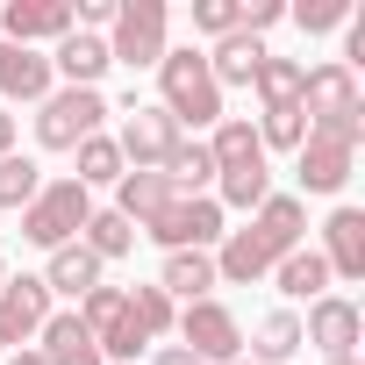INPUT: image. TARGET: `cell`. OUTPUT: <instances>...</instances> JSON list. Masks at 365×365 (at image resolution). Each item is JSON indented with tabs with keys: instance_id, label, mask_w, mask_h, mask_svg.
<instances>
[{
	"instance_id": "7402d4cb",
	"label": "cell",
	"mask_w": 365,
	"mask_h": 365,
	"mask_svg": "<svg viewBox=\"0 0 365 365\" xmlns=\"http://www.w3.org/2000/svg\"><path fill=\"white\" fill-rule=\"evenodd\" d=\"M208 287H215V258H208V251H165L158 294H172V301H208Z\"/></svg>"
},
{
	"instance_id": "ba28073f",
	"label": "cell",
	"mask_w": 365,
	"mask_h": 365,
	"mask_svg": "<svg viewBox=\"0 0 365 365\" xmlns=\"http://www.w3.org/2000/svg\"><path fill=\"white\" fill-rule=\"evenodd\" d=\"M172 143H179V122H172L165 108H143V101L122 108V136H115V150H122L129 172H158V165L172 158Z\"/></svg>"
},
{
	"instance_id": "8992f818",
	"label": "cell",
	"mask_w": 365,
	"mask_h": 365,
	"mask_svg": "<svg viewBox=\"0 0 365 365\" xmlns=\"http://www.w3.org/2000/svg\"><path fill=\"white\" fill-rule=\"evenodd\" d=\"M165 29H172V8H165V0H122V8H115V29H108V58L129 65V72H143V65L158 72V58L172 51Z\"/></svg>"
},
{
	"instance_id": "6da1fadb",
	"label": "cell",
	"mask_w": 365,
	"mask_h": 365,
	"mask_svg": "<svg viewBox=\"0 0 365 365\" xmlns=\"http://www.w3.org/2000/svg\"><path fill=\"white\" fill-rule=\"evenodd\" d=\"M301 115H308V136H329L344 150L365 143V101H358V79L344 65H315L301 72Z\"/></svg>"
},
{
	"instance_id": "3957f363",
	"label": "cell",
	"mask_w": 365,
	"mask_h": 365,
	"mask_svg": "<svg viewBox=\"0 0 365 365\" xmlns=\"http://www.w3.org/2000/svg\"><path fill=\"white\" fill-rule=\"evenodd\" d=\"M86 215H93V194L79 187V179H43V194L22 208V237L36 251H65V244H79Z\"/></svg>"
},
{
	"instance_id": "d6986e66",
	"label": "cell",
	"mask_w": 365,
	"mask_h": 365,
	"mask_svg": "<svg viewBox=\"0 0 365 365\" xmlns=\"http://www.w3.org/2000/svg\"><path fill=\"white\" fill-rule=\"evenodd\" d=\"M208 158H215V179H222V172H251V165H265L258 129H251L244 115H222V122L208 129Z\"/></svg>"
},
{
	"instance_id": "2e32d148",
	"label": "cell",
	"mask_w": 365,
	"mask_h": 365,
	"mask_svg": "<svg viewBox=\"0 0 365 365\" xmlns=\"http://www.w3.org/2000/svg\"><path fill=\"white\" fill-rule=\"evenodd\" d=\"M115 58H108V36H86V29H72V36H58L51 43V72L65 79V86H101V72H108Z\"/></svg>"
},
{
	"instance_id": "cb8c5ba5",
	"label": "cell",
	"mask_w": 365,
	"mask_h": 365,
	"mask_svg": "<svg viewBox=\"0 0 365 365\" xmlns=\"http://www.w3.org/2000/svg\"><path fill=\"white\" fill-rule=\"evenodd\" d=\"M294 351H301V315L294 308H272L258 322V336H251V365H287Z\"/></svg>"
},
{
	"instance_id": "603a6c76",
	"label": "cell",
	"mask_w": 365,
	"mask_h": 365,
	"mask_svg": "<svg viewBox=\"0 0 365 365\" xmlns=\"http://www.w3.org/2000/svg\"><path fill=\"white\" fill-rule=\"evenodd\" d=\"M272 279H279L287 301H322V294H329V265H322V251H308V244L287 251V258L272 265Z\"/></svg>"
},
{
	"instance_id": "44dd1931",
	"label": "cell",
	"mask_w": 365,
	"mask_h": 365,
	"mask_svg": "<svg viewBox=\"0 0 365 365\" xmlns=\"http://www.w3.org/2000/svg\"><path fill=\"white\" fill-rule=\"evenodd\" d=\"M51 294H72V301H86L93 287H101V258L86 251V244H65V251H51V265L36 272Z\"/></svg>"
},
{
	"instance_id": "e0dca14e",
	"label": "cell",
	"mask_w": 365,
	"mask_h": 365,
	"mask_svg": "<svg viewBox=\"0 0 365 365\" xmlns=\"http://www.w3.org/2000/svg\"><path fill=\"white\" fill-rule=\"evenodd\" d=\"M201 58H208V79H215V86H251V72H258L272 51H265V36L230 29V36H215V51H201Z\"/></svg>"
},
{
	"instance_id": "9a60e30c",
	"label": "cell",
	"mask_w": 365,
	"mask_h": 365,
	"mask_svg": "<svg viewBox=\"0 0 365 365\" xmlns=\"http://www.w3.org/2000/svg\"><path fill=\"white\" fill-rule=\"evenodd\" d=\"M322 265H329V279H365V215L358 208H336L322 222Z\"/></svg>"
},
{
	"instance_id": "ffe728a7",
	"label": "cell",
	"mask_w": 365,
	"mask_h": 365,
	"mask_svg": "<svg viewBox=\"0 0 365 365\" xmlns=\"http://www.w3.org/2000/svg\"><path fill=\"white\" fill-rule=\"evenodd\" d=\"M165 201H179L165 172H122V179H115V215H122V222H136V230H143Z\"/></svg>"
},
{
	"instance_id": "f35d334b",
	"label": "cell",
	"mask_w": 365,
	"mask_h": 365,
	"mask_svg": "<svg viewBox=\"0 0 365 365\" xmlns=\"http://www.w3.org/2000/svg\"><path fill=\"white\" fill-rule=\"evenodd\" d=\"M322 365H358V358H322Z\"/></svg>"
},
{
	"instance_id": "52a82bcc",
	"label": "cell",
	"mask_w": 365,
	"mask_h": 365,
	"mask_svg": "<svg viewBox=\"0 0 365 365\" xmlns=\"http://www.w3.org/2000/svg\"><path fill=\"white\" fill-rule=\"evenodd\" d=\"M172 329H179V344H187L201 365H237V358H244V322H237L215 294H208V301H187Z\"/></svg>"
},
{
	"instance_id": "d590c367",
	"label": "cell",
	"mask_w": 365,
	"mask_h": 365,
	"mask_svg": "<svg viewBox=\"0 0 365 365\" xmlns=\"http://www.w3.org/2000/svg\"><path fill=\"white\" fill-rule=\"evenodd\" d=\"M150 365H201L187 344H165V351H150Z\"/></svg>"
},
{
	"instance_id": "1f68e13d",
	"label": "cell",
	"mask_w": 365,
	"mask_h": 365,
	"mask_svg": "<svg viewBox=\"0 0 365 365\" xmlns=\"http://www.w3.org/2000/svg\"><path fill=\"white\" fill-rule=\"evenodd\" d=\"M129 315H136V329H143V336H165V329L179 322L172 294H158V287H136V294H129Z\"/></svg>"
},
{
	"instance_id": "f1b7e54d",
	"label": "cell",
	"mask_w": 365,
	"mask_h": 365,
	"mask_svg": "<svg viewBox=\"0 0 365 365\" xmlns=\"http://www.w3.org/2000/svg\"><path fill=\"white\" fill-rule=\"evenodd\" d=\"M43 194V165L36 158H0V208H29Z\"/></svg>"
},
{
	"instance_id": "ab89813d",
	"label": "cell",
	"mask_w": 365,
	"mask_h": 365,
	"mask_svg": "<svg viewBox=\"0 0 365 365\" xmlns=\"http://www.w3.org/2000/svg\"><path fill=\"white\" fill-rule=\"evenodd\" d=\"M0 279H8V258H0Z\"/></svg>"
},
{
	"instance_id": "277c9868",
	"label": "cell",
	"mask_w": 365,
	"mask_h": 365,
	"mask_svg": "<svg viewBox=\"0 0 365 365\" xmlns=\"http://www.w3.org/2000/svg\"><path fill=\"white\" fill-rule=\"evenodd\" d=\"M101 122H108V93L101 86H58L36 108V143L43 150H79L86 136H101Z\"/></svg>"
},
{
	"instance_id": "484cf974",
	"label": "cell",
	"mask_w": 365,
	"mask_h": 365,
	"mask_svg": "<svg viewBox=\"0 0 365 365\" xmlns=\"http://www.w3.org/2000/svg\"><path fill=\"white\" fill-rule=\"evenodd\" d=\"M79 244H86L101 265H108V258H129V251H136V222H122L115 208H93L86 230H79Z\"/></svg>"
},
{
	"instance_id": "7c38bea8",
	"label": "cell",
	"mask_w": 365,
	"mask_h": 365,
	"mask_svg": "<svg viewBox=\"0 0 365 365\" xmlns=\"http://www.w3.org/2000/svg\"><path fill=\"white\" fill-rule=\"evenodd\" d=\"M351 165H358V150H344V143H329V136H308V143L294 150L301 194H344V187H351Z\"/></svg>"
},
{
	"instance_id": "4dcf8cb0",
	"label": "cell",
	"mask_w": 365,
	"mask_h": 365,
	"mask_svg": "<svg viewBox=\"0 0 365 365\" xmlns=\"http://www.w3.org/2000/svg\"><path fill=\"white\" fill-rule=\"evenodd\" d=\"M301 143H308V115H301V108H265L258 150H301Z\"/></svg>"
},
{
	"instance_id": "4316f807",
	"label": "cell",
	"mask_w": 365,
	"mask_h": 365,
	"mask_svg": "<svg viewBox=\"0 0 365 365\" xmlns=\"http://www.w3.org/2000/svg\"><path fill=\"white\" fill-rule=\"evenodd\" d=\"M72 158H79V172H72V179H79V187H86V194H93V187H115V179H122V172H129V165H122V150H115V136H108V129H101V136H86V143H79V150H72Z\"/></svg>"
},
{
	"instance_id": "60d3db41",
	"label": "cell",
	"mask_w": 365,
	"mask_h": 365,
	"mask_svg": "<svg viewBox=\"0 0 365 365\" xmlns=\"http://www.w3.org/2000/svg\"><path fill=\"white\" fill-rule=\"evenodd\" d=\"M237 365H251V358H237Z\"/></svg>"
},
{
	"instance_id": "74e56055",
	"label": "cell",
	"mask_w": 365,
	"mask_h": 365,
	"mask_svg": "<svg viewBox=\"0 0 365 365\" xmlns=\"http://www.w3.org/2000/svg\"><path fill=\"white\" fill-rule=\"evenodd\" d=\"M8 365H51V358H43V351H36V344H29V351H15V358H8Z\"/></svg>"
},
{
	"instance_id": "8fae6325",
	"label": "cell",
	"mask_w": 365,
	"mask_h": 365,
	"mask_svg": "<svg viewBox=\"0 0 365 365\" xmlns=\"http://www.w3.org/2000/svg\"><path fill=\"white\" fill-rule=\"evenodd\" d=\"M58 36H72V0H8L0 8V43L36 51V43H58Z\"/></svg>"
},
{
	"instance_id": "e575fe53",
	"label": "cell",
	"mask_w": 365,
	"mask_h": 365,
	"mask_svg": "<svg viewBox=\"0 0 365 365\" xmlns=\"http://www.w3.org/2000/svg\"><path fill=\"white\" fill-rule=\"evenodd\" d=\"M194 29L201 36H230L237 29V0H194Z\"/></svg>"
},
{
	"instance_id": "f546056e",
	"label": "cell",
	"mask_w": 365,
	"mask_h": 365,
	"mask_svg": "<svg viewBox=\"0 0 365 365\" xmlns=\"http://www.w3.org/2000/svg\"><path fill=\"white\" fill-rule=\"evenodd\" d=\"M215 187H222L215 208H251V215H258V201L272 194V172H265V165H251V172H222Z\"/></svg>"
},
{
	"instance_id": "7a4b0ae2",
	"label": "cell",
	"mask_w": 365,
	"mask_h": 365,
	"mask_svg": "<svg viewBox=\"0 0 365 365\" xmlns=\"http://www.w3.org/2000/svg\"><path fill=\"white\" fill-rule=\"evenodd\" d=\"M158 108L179 122V129H215L222 122V86L208 79V58L187 43V51H165L158 58Z\"/></svg>"
},
{
	"instance_id": "836d02e7",
	"label": "cell",
	"mask_w": 365,
	"mask_h": 365,
	"mask_svg": "<svg viewBox=\"0 0 365 365\" xmlns=\"http://www.w3.org/2000/svg\"><path fill=\"white\" fill-rule=\"evenodd\" d=\"M122 301H129L122 287H93V294L79 301V322H86V329H108V322L122 315Z\"/></svg>"
},
{
	"instance_id": "ac0fdd59",
	"label": "cell",
	"mask_w": 365,
	"mask_h": 365,
	"mask_svg": "<svg viewBox=\"0 0 365 365\" xmlns=\"http://www.w3.org/2000/svg\"><path fill=\"white\" fill-rule=\"evenodd\" d=\"M251 230L287 258V251H301V230H308V201L301 194H265L258 201V215H251Z\"/></svg>"
},
{
	"instance_id": "5bb4252c",
	"label": "cell",
	"mask_w": 365,
	"mask_h": 365,
	"mask_svg": "<svg viewBox=\"0 0 365 365\" xmlns=\"http://www.w3.org/2000/svg\"><path fill=\"white\" fill-rule=\"evenodd\" d=\"M36 351H43L51 365H108L101 344H93V329L79 322V308H51V322L36 329Z\"/></svg>"
},
{
	"instance_id": "d4e9b609",
	"label": "cell",
	"mask_w": 365,
	"mask_h": 365,
	"mask_svg": "<svg viewBox=\"0 0 365 365\" xmlns=\"http://www.w3.org/2000/svg\"><path fill=\"white\" fill-rule=\"evenodd\" d=\"M158 172L172 179V194H201L208 179H215V158H208V143H201V136H194V143L179 136V143H172V158H165Z\"/></svg>"
},
{
	"instance_id": "9c48e42d",
	"label": "cell",
	"mask_w": 365,
	"mask_h": 365,
	"mask_svg": "<svg viewBox=\"0 0 365 365\" xmlns=\"http://www.w3.org/2000/svg\"><path fill=\"white\" fill-rule=\"evenodd\" d=\"M43 322H51V287L36 272H8V279H0V344L29 351Z\"/></svg>"
},
{
	"instance_id": "30bf717a",
	"label": "cell",
	"mask_w": 365,
	"mask_h": 365,
	"mask_svg": "<svg viewBox=\"0 0 365 365\" xmlns=\"http://www.w3.org/2000/svg\"><path fill=\"white\" fill-rule=\"evenodd\" d=\"M358 336H365V315H358V301H344V294H322V301H308L301 344H315L322 358H358Z\"/></svg>"
},
{
	"instance_id": "5b68a950",
	"label": "cell",
	"mask_w": 365,
	"mask_h": 365,
	"mask_svg": "<svg viewBox=\"0 0 365 365\" xmlns=\"http://www.w3.org/2000/svg\"><path fill=\"white\" fill-rule=\"evenodd\" d=\"M136 237H150L158 251H215V244H222V208H215V194H179V201H165Z\"/></svg>"
},
{
	"instance_id": "4fadbf2b",
	"label": "cell",
	"mask_w": 365,
	"mask_h": 365,
	"mask_svg": "<svg viewBox=\"0 0 365 365\" xmlns=\"http://www.w3.org/2000/svg\"><path fill=\"white\" fill-rule=\"evenodd\" d=\"M58 93V72L43 51H22V43H0V101H51Z\"/></svg>"
},
{
	"instance_id": "8d00e7d4",
	"label": "cell",
	"mask_w": 365,
	"mask_h": 365,
	"mask_svg": "<svg viewBox=\"0 0 365 365\" xmlns=\"http://www.w3.org/2000/svg\"><path fill=\"white\" fill-rule=\"evenodd\" d=\"M0 158H15V115L0 108Z\"/></svg>"
},
{
	"instance_id": "83f0119b",
	"label": "cell",
	"mask_w": 365,
	"mask_h": 365,
	"mask_svg": "<svg viewBox=\"0 0 365 365\" xmlns=\"http://www.w3.org/2000/svg\"><path fill=\"white\" fill-rule=\"evenodd\" d=\"M301 58H265L258 72H251V86H258V101L265 108H301Z\"/></svg>"
},
{
	"instance_id": "d6a6232c",
	"label": "cell",
	"mask_w": 365,
	"mask_h": 365,
	"mask_svg": "<svg viewBox=\"0 0 365 365\" xmlns=\"http://www.w3.org/2000/svg\"><path fill=\"white\" fill-rule=\"evenodd\" d=\"M308 36H322V29H336V22H351V0H301V8H287Z\"/></svg>"
}]
</instances>
